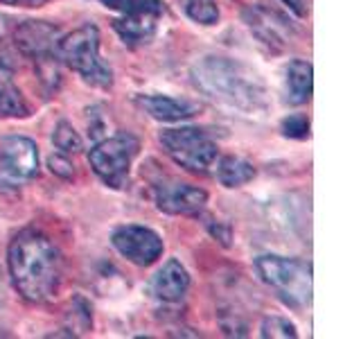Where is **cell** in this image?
<instances>
[{"instance_id": "6da1fadb", "label": "cell", "mask_w": 361, "mask_h": 339, "mask_svg": "<svg viewBox=\"0 0 361 339\" xmlns=\"http://www.w3.org/2000/svg\"><path fill=\"white\" fill-rule=\"evenodd\" d=\"M7 267L16 292L30 303H45L59 292L63 276L61 251L37 229L20 231L9 242Z\"/></svg>"}, {"instance_id": "7a4b0ae2", "label": "cell", "mask_w": 361, "mask_h": 339, "mask_svg": "<svg viewBox=\"0 0 361 339\" xmlns=\"http://www.w3.org/2000/svg\"><path fill=\"white\" fill-rule=\"evenodd\" d=\"M192 82L219 105L244 113L267 109V88L248 66L228 56H203L192 66Z\"/></svg>"}, {"instance_id": "3957f363", "label": "cell", "mask_w": 361, "mask_h": 339, "mask_svg": "<svg viewBox=\"0 0 361 339\" xmlns=\"http://www.w3.org/2000/svg\"><path fill=\"white\" fill-rule=\"evenodd\" d=\"M257 276L276 292V297L293 310H305L312 303V263L285 256L255 258Z\"/></svg>"}, {"instance_id": "277c9868", "label": "cell", "mask_w": 361, "mask_h": 339, "mask_svg": "<svg viewBox=\"0 0 361 339\" xmlns=\"http://www.w3.org/2000/svg\"><path fill=\"white\" fill-rule=\"evenodd\" d=\"M56 54L59 61L75 71L86 84L104 90L113 86V71L99 56V30L93 23L66 34L56 45Z\"/></svg>"}, {"instance_id": "5b68a950", "label": "cell", "mask_w": 361, "mask_h": 339, "mask_svg": "<svg viewBox=\"0 0 361 339\" xmlns=\"http://www.w3.org/2000/svg\"><path fill=\"white\" fill-rule=\"evenodd\" d=\"M158 141L165 154L192 174H208L219 156V147L212 141V136L199 127L163 129Z\"/></svg>"}, {"instance_id": "8992f818", "label": "cell", "mask_w": 361, "mask_h": 339, "mask_svg": "<svg viewBox=\"0 0 361 339\" xmlns=\"http://www.w3.org/2000/svg\"><path fill=\"white\" fill-rule=\"evenodd\" d=\"M102 3L118 11V16L113 18V30L129 48L149 43L156 37L158 23L165 16L163 0H102Z\"/></svg>"}, {"instance_id": "52a82bcc", "label": "cell", "mask_w": 361, "mask_h": 339, "mask_svg": "<svg viewBox=\"0 0 361 339\" xmlns=\"http://www.w3.org/2000/svg\"><path fill=\"white\" fill-rule=\"evenodd\" d=\"M138 152L140 141L129 131H118L111 138L99 141L88 152V163L109 188L122 190L129 184V170Z\"/></svg>"}, {"instance_id": "ba28073f", "label": "cell", "mask_w": 361, "mask_h": 339, "mask_svg": "<svg viewBox=\"0 0 361 339\" xmlns=\"http://www.w3.org/2000/svg\"><path fill=\"white\" fill-rule=\"evenodd\" d=\"M39 174V147L25 136L0 141V190H18Z\"/></svg>"}, {"instance_id": "9c48e42d", "label": "cell", "mask_w": 361, "mask_h": 339, "mask_svg": "<svg viewBox=\"0 0 361 339\" xmlns=\"http://www.w3.org/2000/svg\"><path fill=\"white\" fill-rule=\"evenodd\" d=\"M111 244L118 249V254L124 256L129 263L138 267H149L163 256V237L149 226L127 224L113 231Z\"/></svg>"}, {"instance_id": "30bf717a", "label": "cell", "mask_w": 361, "mask_h": 339, "mask_svg": "<svg viewBox=\"0 0 361 339\" xmlns=\"http://www.w3.org/2000/svg\"><path fill=\"white\" fill-rule=\"evenodd\" d=\"M154 197L158 210L167 215H201L208 203V192L176 179H158L154 184Z\"/></svg>"}, {"instance_id": "8fae6325", "label": "cell", "mask_w": 361, "mask_h": 339, "mask_svg": "<svg viewBox=\"0 0 361 339\" xmlns=\"http://www.w3.org/2000/svg\"><path fill=\"white\" fill-rule=\"evenodd\" d=\"M16 45L23 54L32 56L34 61L48 59L56 54V45H59V30L45 20H25L16 30Z\"/></svg>"}, {"instance_id": "7c38bea8", "label": "cell", "mask_w": 361, "mask_h": 339, "mask_svg": "<svg viewBox=\"0 0 361 339\" xmlns=\"http://www.w3.org/2000/svg\"><path fill=\"white\" fill-rule=\"evenodd\" d=\"M244 20L248 30H251L262 43H267L269 48L282 50L289 43L291 28L287 18H282L276 11H271L267 7H248L244 11Z\"/></svg>"}, {"instance_id": "4fadbf2b", "label": "cell", "mask_w": 361, "mask_h": 339, "mask_svg": "<svg viewBox=\"0 0 361 339\" xmlns=\"http://www.w3.org/2000/svg\"><path fill=\"white\" fill-rule=\"evenodd\" d=\"M188 287H190V274L176 258L167 260L152 280L154 297L163 303H178L188 294Z\"/></svg>"}, {"instance_id": "5bb4252c", "label": "cell", "mask_w": 361, "mask_h": 339, "mask_svg": "<svg viewBox=\"0 0 361 339\" xmlns=\"http://www.w3.org/2000/svg\"><path fill=\"white\" fill-rule=\"evenodd\" d=\"M135 102H138L140 109H145V113H149L154 120L161 122H180L199 113V107L195 102L169 95H138Z\"/></svg>"}, {"instance_id": "9a60e30c", "label": "cell", "mask_w": 361, "mask_h": 339, "mask_svg": "<svg viewBox=\"0 0 361 339\" xmlns=\"http://www.w3.org/2000/svg\"><path fill=\"white\" fill-rule=\"evenodd\" d=\"M314 90V68L310 61L293 59L285 71V102L291 107L307 105Z\"/></svg>"}, {"instance_id": "2e32d148", "label": "cell", "mask_w": 361, "mask_h": 339, "mask_svg": "<svg viewBox=\"0 0 361 339\" xmlns=\"http://www.w3.org/2000/svg\"><path fill=\"white\" fill-rule=\"evenodd\" d=\"M214 174H217V181L226 188H240L248 181L255 179V167L253 163H248L246 158L240 156H217L214 161Z\"/></svg>"}, {"instance_id": "e0dca14e", "label": "cell", "mask_w": 361, "mask_h": 339, "mask_svg": "<svg viewBox=\"0 0 361 339\" xmlns=\"http://www.w3.org/2000/svg\"><path fill=\"white\" fill-rule=\"evenodd\" d=\"M30 107L16 88L11 73L0 64V118H27Z\"/></svg>"}, {"instance_id": "ac0fdd59", "label": "cell", "mask_w": 361, "mask_h": 339, "mask_svg": "<svg viewBox=\"0 0 361 339\" xmlns=\"http://www.w3.org/2000/svg\"><path fill=\"white\" fill-rule=\"evenodd\" d=\"M185 16L190 20L199 23V25H214L219 20V7L217 0H180Z\"/></svg>"}, {"instance_id": "d6986e66", "label": "cell", "mask_w": 361, "mask_h": 339, "mask_svg": "<svg viewBox=\"0 0 361 339\" xmlns=\"http://www.w3.org/2000/svg\"><path fill=\"white\" fill-rule=\"evenodd\" d=\"M52 143H54V147L61 154H77V152H82V147H84L82 136H79L73 129V124L66 122V120H61L54 127V131H52Z\"/></svg>"}, {"instance_id": "ffe728a7", "label": "cell", "mask_w": 361, "mask_h": 339, "mask_svg": "<svg viewBox=\"0 0 361 339\" xmlns=\"http://www.w3.org/2000/svg\"><path fill=\"white\" fill-rule=\"evenodd\" d=\"M259 335H262L264 339H269V337L296 339L298 331L289 319H285V316H267V319L262 321V328H259Z\"/></svg>"}, {"instance_id": "44dd1931", "label": "cell", "mask_w": 361, "mask_h": 339, "mask_svg": "<svg viewBox=\"0 0 361 339\" xmlns=\"http://www.w3.org/2000/svg\"><path fill=\"white\" fill-rule=\"evenodd\" d=\"M280 131H282L285 138H293V141L310 138V118L302 116V113H293V116L282 120Z\"/></svg>"}, {"instance_id": "7402d4cb", "label": "cell", "mask_w": 361, "mask_h": 339, "mask_svg": "<svg viewBox=\"0 0 361 339\" xmlns=\"http://www.w3.org/2000/svg\"><path fill=\"white\" fill-rule=\"evenodd\" d=\"M68 316H71V328H75L73 335H79V326H77V321H82V326H84V331H86V333L90 331V328H93V314H90V305H88L82 297H77V299L73 301V308H71V312H68Z\"/></svg>"}, {"instance_id": "603a6c76", "label": "cell", "mask_w": 361, "mask_h": 339, "mask_svg": "<svg viewBox=\"0 0 361 339\" xmlns=\"http://www.w3.org/2000/svg\"><path fill=\"white\" fill-rule=\"evenodd\" d=\"M48 167H50L52 174L61 177V179H73L75 177V165L68 161V156H63V154H52L48 158Z\"/></svg>"}, {"instance_id": "cb8c5ba5", "label": "cell", "mask_w": 361, "mask_h": 339, "mask_svg": "<svg viewBox=\"0 0 361 339\" xmlns=\"http://www.w3.org/2000/svg\"><path fill=\"white\" fill-rule=\"evenodd\" d=\"M206 229L210 231V235L214 237V240H219L224 246H231V240H233V231H231V226L226 224V222H214L212 218H206Z\"/></svg>"}, {"instance_id": "d4e9b609", "label": "cell", "mask_w": 361, "mask_h": 339, "mask_svg": "<svg viewBox=\"0 0 361 339\" xmlns=\"http://www.w3.org/2000/svg\"><path fill=\"white\" fill-rule=\"evenodd\" d=\"M282 3H285L298 18H305L310 14V0H282Z\"/></svg>"}, {"instance_id": "484cf974", "label": "cell", "mask_w": 361, "mask_h": 339, "mask_svg": "<svg viewBox=\"0 0 361 339\" xmlns=\"http://www.w3.org/2000/svg\"><path fill=\"white\" fill-rule=\"evenodd\" d=\"M0 3L11 7H43L48 0H0Z\"/></svg>"}]
</instances>
